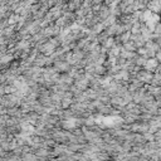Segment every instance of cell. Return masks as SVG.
I'll list each match as a JSON object with an SVG mask.
<instances>
[{
    "label": "cell",
    "instance_id": "cell-1",
    "mask_svg": "<svg viewBox=\"0 0 161 161\" xmlns=\"http://www.w3.org/2000/svg\"><path fill=\"white\" fill-rule=\"evenodd\" d=\"M147 10H150L151 13H157L159 9H160V1H157V0H150V1L147 3Z\"/></svg>",
    "mask_w": 161,
    "mask_h": 161
},
{
    "label": "cell",
    "instance_id": "cell-2",
    "mask_svg": "<svg viewBox=\"0 0 161 161\" xmlns=\"http://www.w3.org/2000/svg\"><path fill=\"white\" fill-rule=\"evenodd\" d=\"M17 19H18V15H13L12 19H10L9 21H12V23H14V21H17Z\"/></svg>",
    "mask_w": 161,
    "mask_h": 161
}]
</instances>
